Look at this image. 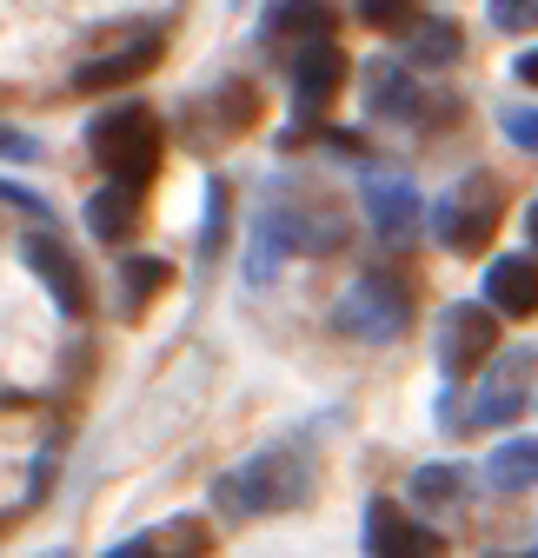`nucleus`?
<instances>
[{"label": "nucleus", "instance_id": "nucleus-11", "mask_svg": "<svg viewBox=\"0 0 538 558\" xmlns=\"http://www.w3.org/2000/svg\"><path fill=\"white\" fill-rule=\"evenodd\" d=\"M359 100H366L372 120H419L426 113V94H419V81H413L406 60H366Z\"/></svg>", "mask_w": 538, "mask_h": 558}, {"label": "nucleus", "instance_id": "nucleus-3", "mask_svg": "<svg viewBox=\"0 0 538 558\" xmlns=\"http://www.w3.org/2000/svg\"><path fill=\"white\" fill-rule=\"evenodd\" d=\"M87 154L100 160V173H113L120 186H147L160 173V120L147 107H107L87 120Z\"/></svg>", "mask_w": 538, "mask_h": 558}, {"label": "nucleus", "instance_id": "nucleus-23", "mask_svg": "<svg viewBox=\"0 0 538 558\" xmlns=\"http://www.w3.org/2000/svg\"><path fill=\"white\" fill-rule=\"evenodd\" d=\"M499 133L518 154H538V107H499Z\"/></svg>", "mask_w": 538, "mask_h": 558}, {"label": "nucleus", "instance_id": "nucleus-22", "mask_svg": "<svg viewBox=\"0 0 538 558\" xmlns=\"http://www.w3.org/2000/svg\"><path fill=\"white\" fill-rule=\"evenodd\" d=\"M220 240H227V186L207 180V214H199V266L220 253Z\"/></svg>", "mask_w": 538, "mask_h": 558}, {"label": "nucleus", "instance_id": "nucleus-7", "mask_svg": "<svg viewBox=\"0 0 538 558\" xmlns=\"http://www.w3.org/2000/svg\"><path fill=\"white\" fill-rule=\"evenodd\" d=\"M293 120L299 126H313L326 107H332V94H340V81H346V53H340V40L332 34H313V40H299L293 47Z\"/></svg>", "mask_w": 538, "mask_h": 558}, {"label": "nucleus", "instance_id": "nucleus-12", "mask_svg": "<svg viewBox=\"0 0 538 558\" xmlns=\"http://www.w3.org/2000/svg\"><path fill=\"white\" fill-rule=\"evenodd\" d=\"M486 306L499 313V319H531L538 313V259H525V253H499L492 266H486Z\"/></svg>", "mask_w": 538, "mask_h": 558}, {"label": "nucleus", "instance_id": "nucleus-18", "mask_svg": "<svg viewBox=\"0 0 538 558\" xmlns=\"http://www.w3.org/2000/svg\"><path fill=\"white\" fill-rule=\"evenodd\" d=\"M486 478L499 485V493H531L538 485V439H499Z\"/></svg>", "mask_w": 538, "mask_h": 558}, {"label": "nucleus", "instance_id": "nucleus-15", "mask_svg": "<svg viewBox=\"0 0 538 558\" xmlns=\"http://www.w3.org/2000/svg\"><path fill=\"white\" fill-rule=\"evenodd\" d=\"M160 60V40L147 34V40H126V47H113V53H100V60H87L81 74H74V87L81 94H100V87H120V81H133V74H147V66Z\"/></svg>", "mask_w": 538, "mask_h": 558}, {"label": "nucleus", "instance_id": "nucleus-20", "mask_svg": "<svg viewBox=\"0 0 538 558\" xmlns=\"http://www.w3.org/2000/svg\"><path fill=\"white\" fill-rule=\"evenodd\" d=\"M465 485H473V472L465 465H419L413 478H406V493H413V506H458L465 499Z\"/></svg>", "mask_w": 538, "mask_h": 558}, {"label": "nucleus", "instance_id": "nucleus-32", "mask_svg": "<svg viewBox=\"0 0 538 558\" xmlns=\"http://www.w3.org/2000/svg\"><path fill=\"white\" fill-rule=\"evenodd\" d=\"M531 558H538V551H531Z\"/></svg>", "mask_w": 538, "mask_h": 558}, {"label": "nucleus", "instance_id": "nucleus-8", "mask_svg": "<svg viewBox=\"0 0 538 558\" xmlns=\"http://www.w3.org/2000/svg\"><path fill=\"white\" fill-rule=\"evenodd\" d=\"M359 199H366V220H372L379 240H413V227H419V214H426L413 173H392V167H372V173L359 180Z\"/></svg>", "mask_w": 538, "mask_h": 558}, {"label": "nucleus", "instance_id": "nucleus-9", "mask_svg": "<svg viewBox=\"0 0 538 558\" xmlns=\"http://www.w3.org/2000/svg\"><path fill=\"white\" fill-rule=\"evenodd\" d=\"M21 259L34 266V279L53 293V306H60L66 319H81V313H87V272H81V259L66 253L53 233H27V240H21Z\"/></svg>", "mask_w": 538, "mask_h": 558}, {"label": "nucleus", "instance_id": "nucleus-16", "mask_svg": "<svg viewBox=\"0 0 538 558\" xmlns=\"http://www.w3.org/2000/svg\"><path fill=\"white\" fill-rule=\"evenodd\" d=\"M81 220H87V233H94V240H126V233H133V220H140V186L107 180L100 193H87Z\"/></svg>", "mask_w": 538, "mask_h": 558}, {"label": "nucleus", "instance_id": "nucleus-25", "mask_svg": "<svg viewBox=\"0 0 538 558\" xmlns=\"http://www.w3.org/2000/svg\"><path fill=\"white\" fill-rule=\"evenodd\" d=\"M359 21L366 27H406L413 21V0H359Z\"/></svg>", "mask_w": 538, "mask_h": 558}, {"label": "nucleus", "instance_id": "nucleus-29", "mask_svg": "<svg viewBox=\"0 0 538 558\" xmlns=\"http://www.w3.org/2000/svg\"><path fill=\"white\" fill-rule=\"evenodd\" d=\"M512 74H518V81H525V87H538V47H531V53H518V60H512Z\"/></svg>", "mask_w": 538, "mask_h": 558}, {"label": "nucleus", "instance_id": "nucleus-1", "mask_svg": "<svg viewBox=\"0 0 538 558\" xmlns=\"http://www.w3.org/2000/svg\"><path fill=\"white\" fill-rule=\"evenodd\" d=\"M313 499V446L306 439H280L240 465H227L213 478V512L220 519H266V512H293Z\"/></svg>", "mask_w": 538, "mask_h": 558}, {"label": "nucleus", "instance_id": "nucleus-24", "mask_svg": "<svg viewBox=\"0 0 538 558\" xmlns=\"http://www.w3.org/2000/svg\"><path fill=\"white\" fill-rule=\"evenodd\" d=\"M486 14L499 34H531L538 27V0H486Z\"/></svg>", "mask_w": 538, "mask_h": 558}, {"label": "nucleus", "instance_id": "nucleus-21", "mask_svg": "<svg viewBox=\"0 0 538 558\" xmlns=\"http://www.w3.org/2000/svg\"><path fill=\"white\" fill-rule=\"evenodd\" d=\"M458 47H465V34L452 21H426L406 40V66H445V60H458Z\"/></svg>", "mask_w": 538, "mask_h": 558}, {"label": "nucleus", "instance_id": "nucleus-19", "mask_svg": "<svg viewBox=\"0 0 538 558\" xmlns=\"http://www.w3.org/2000/svg\"><path fill=\"white\" fill-rule=\"evenodd\" d=\"M167 279H173V266L167 259H154V253H133V259H120V313L133 319V313H140L160 287H167Z\"/></svg>", "mask_w": 538, "mask_h": 558}, {"label": "nucleus", "instance_id": "nucleus-4", "mask_svg": "<svg viewBox=\"0 0 538 558\" xmlns=\"http://www.w3.org/2000/svg\"><path fill=\"white\" fill-rule=\"evenodd\" d=\"M413 326V287L392 272H359L353 287L332 300V332L346 339H366V345H386Z\"/></svg>", "mask_w": 538, "mask_h": 558}, {"label": "nucleus", "instance_id": "nucleus-30", "mask_svg": "<svg viewBox=\"0 0 538 558\" xmlns=\"http://www.w3.org/2000/svg\"><path fill=\"white\" fill-rule=\"evenodd\" d=\"M525 233H531V246H538V199H531V214H525Z\"/></svg>", "mask_w": 538, "mask_h": 558}, {"label": "nucleus", "instance_id": "nucleus-26", "mask_svg": "<svg viewBox=\"0 0 538 558\" xmlns=\"http://www.w3.org/2000/svg\"><path fill=\"white\" fill-rule=\"evenodd\" d=\"M0 199H8V206H21V214H27V220H40V227H53V206H47L40 193H27V186H14V180H0Z\"/></svg>", "mask_w": 538, "mask_h": 558}, {"label": "nucleus", "instance_id": "nucleus-6", "mask_svg": "<svg viewBox=\"0 0 538 558\" xmlns=\"http://www.w3.org/2000/svg\"><path fill=\"white\" fill-rule=\"evenodd\" d=\"M492 345H499V313L492 306H445L439 313V373L452 386L473 379L492 360Z\"/></svg>", "mask_w": 538, "mask_h": 558}, {"label": "nucleus", "instance_id": "nucleus-5", "mask_svg": "<svg viewBox=\"0 0 538 558\" xmlns=\"http://www.w3.org/2000/svg\"><path fill=\"white\" fill-rule=\"evenodd\" d=\"M499 214H505V186L492 173H465L432 206V240L445 253H486V240L499 233Z\"/></svg>", "mask_w": 538, "mask_h": 558}, {"label": "nucleus", "instance_id": "nucleus-28", "mask_svg": "<svg viewBox=\"0 0 538 558\" xmlns=\"http://www.w3.org/2000/svg\"><path fill=\"white\" fill-rule=\"evenodd\" d=\"M100 558H160V545H154V532H133V538H120V545L100 551Z\"/></svg>", "mask_w": 538, "mask_h": 558}, {"label": "nucleus", "instance_id": "nucleus-10", "mask_svg": "<svg viewBox=\"0 0 538 558\" xmlns=\"http://www.w3.org/2000/svg\"><path fill=\"white\" fill-rule=\"evenodd\" d=\"M366 558H439V532L419 525L406 506L372 499L366 506Z\"/></svg>", "mask_w": 538, "mask_h": 558}, {"label": "nucleus", "instance_id": "nucleus-27", "mask_svg": "<svg viewBox=\"0 0 538 558\" xmlns=\"http://www.w3.org/2000/svg\"><path fill=\"white\" fill-rule=\"evenodd\" d=\"M0 160H21V167L40 160V140H34V133H14V126H0Z\"/></svg>", "mask_w": 538, "mask_h": 558}, {"label": "nucleus", "instance_id": "nucleus-14", "mask_svg": "<svg viewBox=\"0 0 538 558\" xmlns=\"http://www.w3.org/2000/svg\"><path fill=\"white\" fill-rule=\"evenodd\" d=\"M518 373H531V353H512L505 366H492V373H486V386H479L473 412H465V426H505V418H518V405H525Z\"/></svg>", "mask_w": 538, "mask_h": 558}, {"label": "nucleus", "instance_id": "nucleus-17", "mask_svg": "<svg viewBox=\"0 0 538 558\" xmlns=\"http://www.w3.org/2000/svg\"><path fill=\"white\" fill-rule=\"evenodd\" d=\"M259 34L266 40H313V34H326V8L319 0H266Z\"/></svg>", "mask_w": 538, "mask_h": 558}, {"label": "nucleus", "instance_id": "nucleus-13", "mask_svg": "<svg viewBox=\"0 0 538 558\" xmlns=\"http://www.w3.org/2000/svg\"><path fill=\"white\" fill-rule=\"evenodd\" d=\"M246 120H259V87H246V81H227V87H213L207 100L193 107V140H233V133H246Z\"/></svg>", "mask_w": 538, "mask_h": 558}, {"label": "nucleus", "instance_id": "nucleus-2", "mask_svg": "<svg viewBox=\"0 0 538 558\" xmlns=\"http://www.w3.org/2000/svg\"><path fill=\"white\" fill-rule=\"evenodd\" d=\"M346 240L340 214H326V206H306V199H266L253 227H246V287H273L280 266L293 253H332Z\"/></svg>", "mask_w": 538, "mask_h": 558}, {"label": "nucleus", "instance_id": "nucleus-31", "mask_svg": "<svg viewBox=\"0 0 538 558\" xmlns=\"http://www.w3.org/2000/svg\"><path fill=\"white\" fill-rule=\"evenodd\" d=\"M40 558H66V551H60V545H53V551H40Z\"/></svg>", "mask_w": 538, "mask_h": 558}]
</instances>
